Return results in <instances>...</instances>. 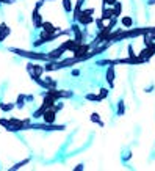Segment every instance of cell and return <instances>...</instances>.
<instances>
[{
  "mask_svg": "<svg viewBox=\"0 0 155 171\" xmlns=\"http://www.w3.org/2000/svg\"><path fill=\"white\" fill-rule=\"evenodd\" d=\"M44 80L49 83V86H50V88H57V86H58V82H57L53 77H50V75H46V77H44Z\"/></svg>",
  "mask_w": 155,
  "mask_h": 171,
  "instance_id": "25",
  "label": "cell"
},
{
  "mask_svg": "<svg viewBox=\"0 0 155 171\" xmlns=\"http://www.w3.org/2000/svg\"><path fill=\"white\" fill-rule=\"evenodd\" d=\"M42 5H44V2H42V0H39V2H36L35 8H36V10H41V8H42Z\"/></svg>",
  "mask_w": 155,
  "mask_h": 171,
  "instance_id": "33",
  "label": "cell"
},
{
  "mask_svg": "<svg viewBox=\"0 0 155 171\" xmlns=\"http://www.w3.org/2000/svg\"><path fill=\"white\" fill-rule=\"evenodd\" d=\"M83 3H85V0H77V5L74 7V11H72V19H74V22H77V18H78V14H80V11H82V7H83Z\"/></svg>",
  "mask_w": 155,
  "mask_h": 171,
  "instance_id": "16",
  "label": "cell"
},
{
  "mask_svg": "<svg viewBox=\"0 0 155 171\" xmlns=\"http://www.w3.org/2000/svg\"><path fill=\"white\" fill-rule=\"evenodd\" d=\"M99 94H100V97H102V99H107V97H108V94H110V91H108L107 88H100V90H99Z\"/></svg>",
  "mask_w": 155,
  "mask_h": 171,
  "instance_id": "29",
  "label": "cell"
},
{
  "mask_svg": "<svg viewBox=\"0 0 155 171\" xmlns=\"http://www.w3.org/2000/svg\"><path fill=\"white\" fill-rule=\"evenodd\" d=\"M71 74H72L74 77H78V75H80V69H72V71H71Z\"/></svg>",
  "mask_w": 155,
  "mask_h": 171,
  "instance_id": "35",
  "label": "cell"
},
{
  "mask_svg": "<svg viewBox=\"0 0 155 171\" xmlns=\"http://www.w3.org/2000/svg\"><path fill=\"white\" fill-rule=\"evenodd\" d=\"M94 21H96V19H94L92 16H89V14H86V13H83V11H80V14H78V18H77V22H78L80 25H83V27L91 25Z\"/></svg>",
  "mask_w": 155,
  "mask_h": 171,
  "instance_id": "8",
  "label": "cell"
},
{
  "mask_svg": "<svg viewBox=\"0 0 155 171\" xmlns=\"http://www.w3.org/2000/svg\"><path fill=\"white\" fill-rule=\"evenodd\" d=\"M64 54H66V49L63 46H58L57 49L47 52V57H49V61H57V60H61Z\"/></svg>",
  "mask_w": 155,
  "mask_h": 171,
  "instance_id": "5",
  "label": "cell"
},
{
  "mask_svg": "<svg viewBox=\"0 0 155 171\" xmlns=\"http://www.w3.org/2000/svg\"><path fill=\"white\" fill-rule=\"evenodd\" d=\"M64 124H47V122H30L27 126V130H42V132H57L64 130Z\"/></svg>",
  "mask_w": 155,
  "mask_h": 171,
  "instance_id": "2",
  "label": "cell"
},
{
  "mask_svg": "<svg viewBox=\"0 0 155 171\" xmlns=\"http://www.w3.org/2000/svg\"><path fill=\"white\" fill-rule=\"evenodd\" d=\"M118 0H102V8L103 7H114V3Z\"/></svg>",
  "mask_w": 155,
  "mask_h": 171,
  "instance_id": "28",
  "label": "cell"
},
{
  "mask_svg": "<svg viewBox=\"0 0 155 171\" xmlns=\"http://www.w3.org/2000/svg\"><path fill=\"white\" fill-rule=\"evenodd\" d=\"M94 22H96V25H97V30H99V32L105 28V25H103V22H105V21H103L102 18H96V21H94Z\"/></svg>",
  "mask_w": 155,
  "mask_h": 171,
  "instance_id": "26",
  "label": "cell"
},
{
  "mask_svg": "<svg viewBox=\"0 0 155 171\" xmlns=\"http://www.w3.org/2000/svg\"><path fill=\"white\" fill-rule=\"evenodd\" d=\"M116 115H118V116H124V115H125V104H124V99H119V101H118Z\"/></svg>",
  "mask_w": 155,
  "mask_h": 171,
  "instance_id": "19",
  "label": "cell"
},
{
  "mask_svg": "<svg viewBox=\"0 0 155 171\" xmlns=\"http://www.w3.org/2000/svg\"><path fill=\"white\" fill-rule=\"evenodd\" d=\"M113 10H114V18H121V11H122V3L121 2H116L114 3V7H113Z\"/></svg>",
  "mask_w": 155,
  "mask_h": 171,
  "instance_id": "24",
  "label": "cell"
},
{
  "mask_svg": "<svg viewBox=\"0 0 155 171\" xmlns=\"http://www.w3.org/2000/svg\"><path fill=\"white\" fill-rule=\"evenodd\" d=\"M63 10L66 14H71L74 11V5H72V0H63Z\"/></svg>",
  "mask_w": 155,
  "mask_h": 171,
  "instance_id": "20",
  "label": "cell"
},
{
  "mask_svg": "<svg viewBox=\"0 0 155 171\" xmlns=\"http://www.w3.org/2000/svg\"><path fill=\"white\" fill-rule=\"evenodd\" d=\"M27 96V102H33L35 101V96L33 94H25Z\"/></svg>",
  "mask_w": 155,
  "mask_h": 171,
  "instance_id": "36",
  "label": "cell"
},
{
  "mask_svg": "<svg viewBox=\"0 0 155 171\" xmlns=\"http://www.w3.org/2000/svg\"><path fill=\"white\" fill-rule=\"evenodd\" d=\"M42 2H53V0H42Z\"/></svg>",
  "mask_w": 155,
  "mask_h": 171,
  "instance_id": "41",
  "label": "cell"
},
{
  "mask_svg": "<svg viewBox=\"0 0 155 171\" xmlns=\"http://www.w3.org/2000/svg\"><path fill=\"white\" fill-rule=\"evenodd\" d=\"M147 5L149 7H153L155 5V0H147Z\"/></svg>",
  "mask_w": 155,
  "mask_h": 171,
  "instance_id": "39",
  "label": "cell"
},
{
  "mask_svg": "<svg viewBox=\"0 0 155 171\" xmlns=\"http://www.w3.org/2000/svg\"><path fill=\"white\" fill-rule=\"evenodd\" d=\"M16 108H19V110H24L25 108V105H27V96L24 94V93H21V94H18V97H16Z\"/></svg>",
  "mask_w": 155,
  "mask_h": 171,
  "instance_id": "15",
  "label": "cell"
},
{
  "mask_svg": "<svg viewBox=\"0 0 155 171\" xmlns=\"http://www.w3.org/2000/svg\"><path fill=\"white\" fill-rule=\"evenodd\" d=\"M0 126H3L5 129L10 126V119L8 118H0Z\"/></svg>",
  "mask_w": 155,
  "mask_h": 171,
  "instance_id": "31",
  "label": "cell"
},
{
  "mask_svg": "<svg viewBox=\"0 0 155 171\" xmlns=\"http://www.w3.org/2000/svg\"><path fill=\"white\" fill-rule=\"evenodd\" d=\"M27 71H28V75H30V77H33V75H36V77H42V74L46 72L44 65L32 63V61L27 65Z\"/></svg>",
  "mask_w": 155,
  "mask_h": 171,
  "instance_id": "4",
  "label": "cell"
},
{
  "mask_svg": "<svg viewBox=\"0 0 155 171\" xmlns=\"http://www.w3.org/2000/svg\"><path fill=\"white\" fill-rule=\"evenodd\" d=\"M13 108H16V104H11V102H0V110H2L3 113H10L13 111Z\"/></svg>",
  "mask_w": 155,
  "mask_h": 171,
  "instance_id": "18",
  "label": "cell"
},
{
  "mask_svg": "<svg viewBox=\"0 0 155 171\" xmlns=\"http://www.w3.org/2000/svg\"><path fill=\"white\" fill-rule=\"evenodd\" d=\"M80 27H82V25H80L78 22H74V24L71 25V30H72V33H74V38H75L78 43H83L85 35H83V30H82Z\"/></svg>",
  "mask_w": 155,
  "mask_h": 171,
  "instance_id": "9",
  "label": "cell"
},
{
  "mask_svg": "<svg viewBox=\"0 0 155 171\" xmlns=\"http://www.w3.org/2000/svg\"><path fill=\"white\" fill-rule=\"evenodd\" d=\"M10 52L22 57V58H28V60H36V61H49L47 54L44 52H35V50H24V49H18V47H10Z\"/></svg>",
  "mask_w": 155,
  "mask_h": 171,
  "instance_id": "1",
  "label": "cell"
},
{
  "mask_svg": "<svg viewBox=\"0 0 155 171\" xmlns=\"http://www.w3.org/2000/svg\"><path fill=\"white\" fill-rule=\"evenodd\" d=\"M41 28H42V30H44L47 35H53V33H58V32H61V30H60V27H55V25H53L52 22H49V21H44Z\"/></svg>",
  "mask_w": 155,
  "mask_h": 171,
  "instance_id": "12",
  "label": "cell"
},
{
  "mask_svg": "<svg viewBox=\"0 0 155 171\" xmlns=\"http://www.w3.org/2000/svg\"><path fill=\"white\" fill-rule=\"evenodd\" d=\"M63 108H64V104H63V102H57V104L53 105V110H55L57 113H58V111H61Z\"/></svg>",
  "mask_w": 155,
  "mask_h": 171,
  "instance_id": "30",
  "label": "cell"
},
{
  "mask_svg": "<svg viewBox=\"0 0 155 171\" xmlns=\"http://www.w3.org/2000/svg\"><path fill=\"white\" fill-rule=\"evenodd\" d=\"M83 13H86V14L92 16V14H94V10H91V8H89V10H83Z\"/></svg>",
  "mask_w": 155,
  "mask_h": 171,
  "instance_id": "37",
  "label": "cell"
},
{
  "mask_svg": "<svg viewBox=\"0 0 155 171\" xmlns=\"http://www.w3.org/2000/svg\"><path fill=\"white\" fill-rule=\"evenodd\" d=\"M100 18L105 21V22H108V21H111L113 18H114V10L113 8H107V7H103L102 8V14H100Z\"/></svg>",
  "mask_w": 155,
  "mask_h": 171,
  "instance_id": "14",
  "label": "cell"
},
{
  "mask_svg": "<svg viewBox=\"0 0 155 171\" xmlns=\"http://www.w3.org/2000/svg\"><path fill=\"white\" fill-rule=\"evenodd\" d=\"M92 49V44L89 43V44H86V43H80L78 44V47L72 52V57L74 58H77V60H80V63L85 60V57H86V54L89 52Z\"/></svg>",
  "mask_w": 155,
  "mask_h": 171,
  "instance_id": "3",
  "label": "cell"
},
{
  "mask_svg": "<svg viewBox=\"0 0 155 171\" xmlns=\"http://www.w3.org/2000/svg\"><path fill=\"white\" fill-rule=\"evenodd\" d=\"M127 52H128L127 55H128L130 58H135V57H136V54H135V50H133V44H128V46H127Z\"/></svg>",
  "mask_w": 155,
  "mask_h": 171,
  "instance_id": "27",
  "label": "cell"
},
{
  "mask_svg": "<svg viewBox=\"0 0 155 171\" xmlns=\"http://www.w3.org/2000/svg\"><path fill=\"white\" fill-rule=\"evenodd\" d=\"M78 44H80V43H78L75 38H69V39L63 41V44H61V46L66 49V52H74V50L78 47Z\"/></svg>",
  "mask_w": 155,
  "mask_h": 171,
  "instance_id": "11",
  "label": "cell"
},
{
  "mask_svg": "<svg viewBox=\"0 0 155 171\" xmlns=\"http://www.w3.org/2000/svg\"><path fill=\"white\" fill-rule=\"evenodd\" d=\"M30 160H32V157H27V158H24V160H21V162H18V163H14L10 169L11 171H16V169H21L24 165H27V163H30Z\"/></svg>",
  "mask_w": 155,
  "mask_h": 171,
  "instance_id": "22",
  "label": "cell"
},
{
  "mask_svg": "<svg viewBox=\"0 0 155 171\" xmlns=\"http://www.w3.org/2000/svg\"><path fill=\"white\" fill-rule=\"evenodd\" d=\"M130 157H132V152L128 151V152H125V155H122V160H124V162H127Z\"/></svg>",
  "mask_w": 155,
  "mask_h": 171,
  "instance_id": "32",
  "label": "cell"
},
{
  "mask_svg": "<svg viewBox=\"0 0 155 171\" xmlns=\"http://www.w3.org/2000/svg\"><path fill=\"white\" fill-rule=\"evenodd\" d=\"M0 2H2L3 5H13V3H14V0H0Z\"/></svg>",
  "mask_w": 155,
  "mask_h": 171,
  "instance_id": "34",
  "label": "cell"
},
{
  "mask_svg": "<svg viewBox=\"0 0 155 171\" xmlns=\"http://www.w3.org/2000/svg\"><path fill=\"white\" fill-rule=\"evenodd\" d=\"M114 77H116L114 66H113V65H110V66H108V69H107V72H105V80H107V83H108V88H110V90H113V88H114Z\"/></svg>",
  "mask_w": 155,
  "mask_h": 171,
  "instance_id": "6",
  "label": "cell"
},
{
  "mask_svg": "<svg viewBox=\"0 0 155 171\" xmlns=\"http://www.w3.org/2000/svg\"><path fill=\"white\" fill-rule=\"evenodd\" d=\"M83 168H85V165H83V163H78V165L75 166V171H80V169H83Z\"/></svg>",
  "mask_w": 155,
  "mask_h": 171,
  "instance_id": "38",
  "label": "cell"
},
{
  "mask_svg": "<svg viewBox=\"0 0 155 171\" xmlns=\"http://www.w3.org/2000/svg\"><path fill=\"white\" fill-rule=\"evenodd\" d=\"M55 119H57V111L53 108H47L44 113H42V121L47 122V124H55Z\"/></svg>",
  "mask_w": 155,
  "mask_h": 171,
  "instance_id": "10",
  "label": "cell"
},
{
  "mask_svg": "<svg viewBox=\"0 0 155 171\" xmlns=\"http://www.w3.org/2000/svg\"><path fill=\"white\" fill-rule=\"evenodd\" d=\"M2 5H3V3H2V2H0V7H2Z\"/></svg>",
  "mask_w": 155,
  "mask_h": 171,
  "instance_id": "42",
  "label": "cell"
},
{
  "mask_svg": "<svg viewBox=\"0 0 155 171\" xmlns=\"http://www.w3.org/2000/svg\"><path fill=\"white\" fill-rule=\"evenodd\" d=\"M10 35H11V28L5 22H2L0 24V43H3L7 39V36H10Z\"/></svg>",
  "mask_w": 155,
  "mask_h": 171,
  "instance_id": "13",
  "label": "cell"
},
{
  "mask_svg": "<svg viewBox=\"0 0 155 171\" xmlns=\"http://www.w3.org/2000/svg\"><path fill=\"white\" fill-rule=\"evenodd\" d=\"M85 99L89 101V102H102L103 99L100 97V94H94V93H88L85 94Z\"/></svg>",
  "mask_w": 155,
  "mask_h": 171,
  "instance_id": "21",
  "label": "cell"
},
{
  "mask_svg": "<svg viewBox=\"0 0 155 171\" xmlns=\"http://www.w3.org/2000/svg\"><path fill=\"white\" fill-rule=\"evenodd\" d=\"M89 119H91V122H96L99 127H103V126H105L103 121H100V115H99V113H91Z\"/></svg>",
  "mask_w": 155,
  "mask_h": 171,
  "instance_id": "23",
  "label": "cell"
},
{
  "mask_svg": "<svg viewBox=\"0 0 155 171\" xmlns=\"http://www.w3.org/2000/svg\"><path fill=\"white\" fill-rule=\"evenodd\" d=\"M32 22H33V28H36V30L42 27L44 19H42V16L39 14V10H36V8H33V13H32Z\"/></svg>",
  "mask_w": 155,
  "mask_h": 171,
  "instance_id": "7",
  "label": "cell"
},
{
  "mask_svg": "<svg viewBox=\"0 0 155 171\" xmlns=\"http://www.w3.org/2000/svg\"><path fill=\"white\" fill-rule=\"evenodd\" d=\"M152 90H153V85L149 86V88H146V93H152Z\"/></svg>",
  "mask_w": 155,
  "mask_h": 171,
  "instance_id": "40",
  "label": "cell"
},
{
  "mask_svg": "<svg viewBox=\"0 0 155 171\" xmlns=\"http://www.w3.org/2000/svg\"><path fill=\"white\" fill-rule=\"evenodd\" d=\"M121 27L124 28H132L133 27V19L130 16H122L121 18Z\"/></svg>",
  "mask_w": 155,
  "mask_h": 171,
  "instance_id": "17",
  "label": "cell"
}]
</instances>
